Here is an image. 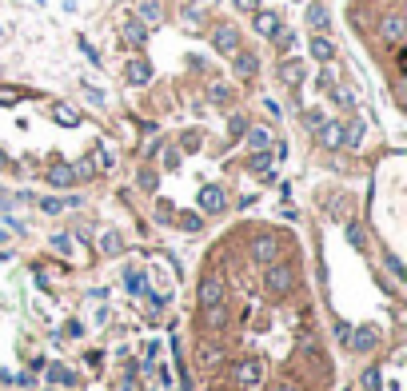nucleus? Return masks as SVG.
Returning <instances> with one entry per match:
<instances>
[{
	"instance_id": "nucleus-1",
	"label": "nucleus",
	"mask_w": 407,
	"mask_h": 391,
	"mask_svg": "<svg viewBox=\"0 0 407 391\" xmlns=\"http://www.w3.org/2000/svg\"><path fill=\"white\" fill-rule=\"evenodd\" d=\"M188 391H340L300 244L240 224L200 263L188 315Z\"/></svg>"
},
{
	"instance_id": "nucleus-2",
	"label": "nucleus",
	"mask_w": 407,
	"mask_h": 391,
	"mask_svg": "<svg viewBox=\"0 0 407 391\" xmlns=\"http://www.w3.org/2000/svg\"><path fill=\"white\" fill-rule=\"evenodd\" d=\"M212 44H216L220 56H232V52L240 49V33H236V24H220L216 36H212Z\"/></svg>"
},
{
	"instance_id": "nucleus-3",
	"label": "nucleus",
	"mask_w": 407,
	"mask_h": 391,
	"mask_svg": "<svg viewBox=\"0 0 407 391\" xmlns=\"http://www.w3.org/2000/svg\"><path fill=\"white\" fill-rule=\"evenodd\" d=\"M132 8L140 12V20H144V24H156V20H160V4H156V0H136Z\"/></svg>"
},
{
	"instance_id": "nucleus-4",
	"label": "nucleus",
	"mask_w": 407,
	"mask_h": 391,
	"mask_svg": "<svg viewBox=\"0 0 407 391\" xmlns=\"http://www.w3.org/2000/svg\"><path fill=\"white\" fill-rule=\"evenodd\" d=\"M311 56H315V60H331V56H336V44H331L327 36H311Z\"/></svg>"
},
{
	"instance_id": "nucleus-5",
	"label": "nucleus",
	"mask_w": 407,
	"mask_h": 391,
	"mask_svg": "<svg viewBox=\"0 0 407 391\" xmlns=\"http://www.w3.org/2000/svg\"><path fill=\"white\" fill-rule=\"evenodd\" d=\"M124 76H128V84H144L148 76H152V68H148L144 60H128V68H124Z\"/></svg>"
},
{
	"instance_id": "nucleus-6",
	"label": "nucleus",
	"mask_w": 407,
	"mask_h": 391,
	"mask_svg": "<svg viewBox=\"0 0 407 391\" xmlns=\"http://www.w3.org/2000/svg\"><path fill=\"white\" fill-rule=\"evenodd\" d=\"M256 28H260L263 36H276L279 33V17L276 12H256Z\"/></svg>"
},
{
	"instance_id": "nucleus-7",
	"label": "nucleus",
	"mask_w": 407,
	"mask_h": 391,
	"mask_svg": "<svg viewBox=\"0 0 407 391\" xmlns=\"http://www.w3.org/2000/svg\"><path fill=\"white\" fill-rule=\"evenodd\" d=\"M124 40H128V44H144L148 40V24H140V20L124 24Z\"/></svg>"
},
{
	"instance_id": "nucleus-8",
	"label": "nucleus",
	"mask_w": 407,
	"mask_h": 391,
	"mask_svg": "<svg viewBox=\"0 0 407 391\" xmlns=\"http://www.w3.org/2000/svg\"><path fill=\"white\" fill-rule=\"evenodd\" d=\"M279 80L284 84H300L304 80V64H300V60H288V64L279 68Z\"/></svg>"
},
{
	"instance_id": "nucleus-9",
	"label": "nucleus",
	"mask_w": 407,
	"mask_h": 391,
	"mask_svg": "<svg viewBox=\"0 0 407 391\" xmlns=\"http://www.w3.org/2000/svg\"><path fill=\"white\" fill-rule=\"evenodd\" d=\"M304 20H308L311 28H327V8H324V4H308Z\"/></svg>"
},
{
	"instance_id": "nucleus-10",
	"label": "nucleus",
	"mask_w": 407,
	"mask_h": 391,
	"mask_svg": "<svg viewBox=\"0 0 407 391\" xmlns=\"http://www.w3.org/2000/svg\"><path fill=\"white\" fill-rule=\"evenodd\" d=\"M184 20H188L192 28H200V24L208 20V8H204V4H184Z\"/></svg>"
},
{
	"instance_id": "nucleus-11",
	"label": "nucleus",
	"mask_w": 407,
	"mask_h": 391,
	"mask_svg": "<svg viewBox=\"0 0 407 391\" xmlns=\"http://www.w3.org/2000/svg\"><path fill=\"white\" fill-rule=\"evenodd\" d=\"M240 8H260V0H236Z\"/></svg>"
}]
</instances>
